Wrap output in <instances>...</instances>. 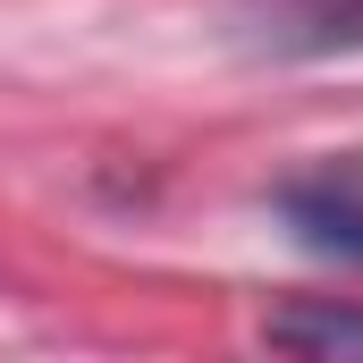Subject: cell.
Listing matches in <instances>:
<instances>
[{"label": "cell", "instance_id": "obj_1", "mask_svg": "<svg viewBox=\"0 0 363 363\" xmlns=\"http://www.w3.org/2000/svg\"><path fill=\"white\" fill-rule=\"evenodd\" d=\"M271 211L279 228L321 254V262H363V152H330L313 169L271 186Z\"/></svg>", "mask_w": 363, "mask_h": 363}, {"label": "cell", "instance_id": "obj_2", "mask_svg": "<svg viewBox=\"0 0 363 363\" xmlns=\"http://www.w3.org/2000/svg\"><path fill=\"white\" fill-rule=\"evenodd\" d=\"M228 34L245 60H355L363 0H228Z\"/></svg>", "mask_w": 363, "mask_h": 363}, {"label": "cell", "instance_id": "obj_3", "mask_svg": "<svg viewBox=\"0 0 363 363\" xmlns=\"http://www.w3.org/2000/svg\"><path fill=\"white\" fill-rule=\"evenodd\" d=\"M262 347H279V355H363V304L296 296L262 321Z\"/></svg>", "mask_w": 363, "mask_h": 363}]
</instances>
